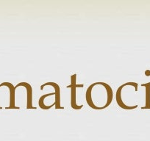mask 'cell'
Instances as JSON below:
<instances>
[{"mask_svg":"<svg viewBox=\"0 0 150 141\" xmlns=\"http://www.w3.org/2000/svg\"><path fill=\"white\" fill-rule=\"evenodd\" d=\"M142 87H145L146 89V104L145 107H142L141 109H150V82L141 85Z\"/></svg>","mask_w":150,"mask_h":141,"instance_id":"cell-7","label":"cell"},{"mask_svg":"<svg viewBox=\"0 0 150 141\" xmlns=\"http://www.w3.org/2000/svg\"><path fill=\"white\" fill-rule=\"evenodd\" d=\"M113 98L112 89L105 82H94L86 90V99L88 106L94 110H103L111 104Z\"/></svg>","mask_w":150,"mask_h":141,"instance_id":"cell-1","label":"cell"},{"mask_svg":"<svg viewBox=\"0 0 150 141\" xmlns=\"http://www.w3.org/2000/svg\"><path fill=\"white\" fill-rule=\"evenodd\" d=\"M77 74H74L71 77V85L67 86V88H71V106L74 110H80L83 108V105H79L77 104V90L84 87L83 84L78 85L76 83Z\"/></svg>","mask_w":150,"mask_h":141,"instance_id":"cell-6","label":"cell"},{"mask_svg":"<svg viewBox=\"0 0 150 141\" xmlns=\"http://www.w3.org/2000/svg\"><path fill=\"white\" fill-rule=\"evenodd\" d=\"M47 84L51 85L54 87V93H50L47 94H44L41 96L38 101V104L39 107L43 110H49L52 108L53 106H54L51 102L52 101L55 102V109H64V107L60 105V90L58 85L55 82H47Z\"/></svg>","mask_w":150,"mask_h":141,"instance_id":"cell-4","label":"cell"},{"mask_svg":"<svg viewBox=\"0 0 150 141\" xmlns=\"http://www.w3.org/2000/svg\"><path fill=\"white\" fill-rule=\"evenodd\" d=\"M16 109H35L33 107V89L27 82H19L14 86Z\"/></svg>","mask_w":150,"mask_h":141,"instance_id":"cell-3","label":"cell"},{"mask_svg":"<svg viewBox=\"0 0 150 141\" xmlns=\"http://www.w3.org/2000/svg\"><path fill=\"white\" fill-rule=\"evenodd\" d=\"M0 109H16L14 86L11 82H2L0 85Z\"/></svg>","mask_w":150,"mask_h":141,"instance_id":"cell-5","label":"cell"},{"mask_svg":"<svg viewBox=\"0 0 150 141\" xmlns=\"http://www.w3.org/2000/svg\"><path fill=\"white\" fill-rule=\"evenodd\" d=\"M138 85L136 82H126L122 85L116 91V99L118 105L125 110H134L138 107L132 104V102H135V93L138 92Z\"/></svg>","mask_w":150,"mask_h":141,"instance_id":"cell-2","label":"cell"}]
</instances>
